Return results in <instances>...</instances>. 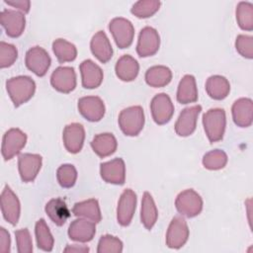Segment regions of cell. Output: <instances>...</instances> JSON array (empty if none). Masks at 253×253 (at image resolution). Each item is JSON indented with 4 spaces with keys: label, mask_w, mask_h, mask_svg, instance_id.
Wrapping results in <instances>:
<instances>
[{
    "label": "cell",
    "mask_w": 253,
    "mask_h": 253,
    "mask_svg": "<svg viewBox=\"0 0 253 253\" xmlns=\"http://www.w3.org/2000/svg\"><path fill=\"white\" fill-rule=\"evenodd\" d=\"M6 89L14 106L19 107L34 96L36 83L30 76L19 75L6 81Z\"/></svg>",
    "instance_id": "6da1fadb"
},
{
    "label": "cell",
    "mask_w": 253,
    "mask_h": 253,
    "mask_svg": "<svg viewBox=\"0 0 253 253\" xmlns=\"http://www.w3.org/2000/svg\"><path fill=\"white\" fill-rule=\"evenodd\" d=\"M203 125L211 143L221 140L226 126V116L224 110L220 108H213L207 111L203 116Z\"/></svg>",
    "instance_id": "7a4b0ae2"
},
{
    "label": "cell",
    "mask_w": 253,
    "mask_h": 253,
    "mask_svg": "<svg viewBox=\"0 0 253 253\" xmlns=\"http://www.w3.org/2000/svg\"><path fill=\"white\" fill-rule=\"evenodd\" d=\"M119 126L127 136L137 135L144 126V113L140 106H131L121 111L119 115Z\"/></svg>",
    "instance_id": "3957f363"
},
{
    "label": "cell",
    "mask_w": 253,
    "mask_h": 253,
    "mask_svg": "<svg viewBox=\"0 0 253 253\" xmlns=\"http://www.w3.org/2000/svg\"><path fill=\"white\" fill-rule=\"evenodd\" d=\"M175 207L179 213L186 217H194L203 210V199L193 189L181 192L175 201Z\"/></svg>",
    "instance_id": "277c9868"
},
{
    "label": "cell",
    "mask_w": 253,
    "mask_h": 253,
    "mask_svg": "<svg viewBox=\"0 0 253 253\" xmlns=\"http://www.w3.org/2000/svg\"><path fill=\"white\" fill-rule=\"evenodd\" d=\"M27 142V134L20 128L12 127L8 129L2 139L1 153L4 160H10L20 153Z\"/></svg>",
    "instance_id": "5b68a950"
},
{
    "label": "cell",
    "mask_w": 253,
    "mask_h": 253,
    "mask_svg": "<svg viewBox=\"0 0 253 253\" xmlns=\"http://www.w3.org/2000/svg\"><path fill=\"white\" fill-rule=\"evenodd\" d=\"M109 30L120 48H126L132 43L134 28L129 20L123 17L114 18L109 24Z\"/></svg>",
    "instance_id": "8992f818"
},
{
    "label": "cell",
    "mask_w": 253,
    "mask_h": 253,
    "mask_svg": "<svg viewBox=\"0 0 253 253\" xmlns=\"http://www.w3.org/2000/svg\"><path fill=\"white\" fill-rule=\"evenodd\" d=\"M189 227L181 216H174L166 232V245L171 249H179L184 246L189 238Z\"/></svg>",
    "instance_id": "52a82bcc"
},
{
    "label": "cell",
    "mask_w": 253,
    "mask_h": 253,
    "mask_svg": "<svg viewBox=\"0 0 253 253\" xmlns=\"http://www.w3.org/2000/svg\"><path fill=\"white\" fill-rule=\"evenodd\" d=\"M150 111L152 119L157 125H165L174 114V105L166 93H160L152 98Z\"/></svg>",
    "instance_id": "ba28073f"
},
{
    "label": "cell",
    "mask_w": 253,
    "mask_h": 253,
    "mask_svg": "<svg viewBox=\"0 0 253 253\" xmlns=\"http://www.w3.org/2000/svg\"><path fill=\"white\" fill-rule=\"evenodd\" d=\"M25 63L28 69L38 76H43L47 72L51 59L46 50L41 46L31 47L25 57Z\"/></svg>",
    "instance_id": "9c48e42d"
},
{
    "label": "cell",
    "mask_w": 253,
    "mask_h": 253,
    "mask_svg": "<svg viewBox=\"0 0 253 253\" xmlns=\"http://www.w3.org/2000/svg\"><path fill=\"white\" fill-rule=\"evenodd\" d=\"M160 46L158 32L149 26L141 29L136 44V52L140 57H147L155 54Z\"/></svg>",
    "instance_id": "30bf717a"
},
{
    "label": "cell",
    "mask_w": 253,
    "mask_h": 253,
    "mask_svg": "<svg viewBox=\"0 0 253 253\" xmlns=\"http://www.w3.org/2000/svg\"><path fill=\"white\" fill-rule=\"evenodd\" d=\"M1 211L3 217L12 225H16L20 218L21 205L16 194L6 185L1 193Z\"/></svg>",
    "instance_id": "8fae6325"
},
{
    "label": "cell",
    "mask_w": 253,
    "mask_h": 253,
    "mask_svg": "<svg viewBox=\"0 0 253 253\" xmlns=\"http://www.w3.org/2000/svg\"><path fill=\"white\" fill-rule=\"evenodd\" d=\"M0 22L6 34L11 38L20 37L26 26L24 13L12 9H4L1 12Z\"/></svg>",
    "instance_id": "7c38bea8"
},
{
    "label": "cell",
    "mask_w": 253,
    "mask_h": 253,
    "mask_svg": "<svg viewBox=\"0 0 253 253\" xmlns=\"http://www.w3.org/2000/svg\"><path fill=\"white\" fill-rule=\"evenodd\" d=\"M79 113L89 122H99L105 115V104L100 97L86 96L78 100Z\"/></svg>",
    "instance_id": "4fadbf2b"
},
{
    "label": "cell",
    "mask_w": 253,
    "mask_h": 253,
    "mask_svg": "<svg viewBox=\"0 0 253 253\" xmlns=\"http://www.w3.org/2000/svg\"><path fill=\"white\" fill-rule=\"evenodd\" d=\"M201 111L202 106L195 105L185 108L180 113L175 124V131L179 136H189L195 131Z\"/></svg>",
    "instance_id": "5bb4252c"
},
{
    "label": "cell",
    "mask_w": 253,
    "mask_h": 253,
    "mask_svg": "<svg viewBox=\"0 0 253 253\" xmlns=\"http://www.w3.org/2000/svg\"><path fill=\"white\" fill-rule=\"evenodd\" d=\"M51 86L61 93H69L76 87V73L73 67L59 66L50 76Z\"/></svg>",
    "instance_id": "9a60e30c"
},
{
    "label": "cell",
    "mask_w": 253,
    "mask_h": 253,
    "mask_svg": "<svg viewBox=\"0 0 253 253\" xmlns=\"http://www.w3.org/2000/svg\"><path fill=\"white\" fill-rule=\"evenodd\" d=\"M42 163V158L40 154L23 153L18 158L19 174L23 182H32L39 174Z\"/></svg>",
    "instance_id": "2e32d148"
},
{
    "label": "cell",
    "mask_w": 253,
    "mask_h": 253,
    "mask_svg": "<svg viewBox=\"0 0 253 253\" xmlns=\"http://www.w3.org/2000/svg\"><path fill=\"white\" fill-rule=\"evenodd\" d=\"M136 207V194L131 189H126L120 197L117 208V219L123 226H127L134 214Z\"/></svg>",
    "instance_id": "e0dca14e"
},
{
    "label": "cell",
    "mask_w": 253,
    "mask_h": 253,
    "mask_svg": "<svg viewBox=\"0 0 253 253\" xmlns=\"http://www.w3.org/2000/svg\"><path fill=\"white\" fill-rule=\"evenodd\" d=\"M62 139L66 150L70 153H78L84 143L85 129L79 123H72L67 125L62 133Z\"/></svg>",
    "instance_id": "ac0fdd59"
},
{
    "label": "cell",
    "mask_w": 253,
    "mask_h": 253,
    "mask_svg": "<svg viewBox=\"0 0 253 253\" xmlns=\"http://www.w3.org/2000/svg\"><path fill=\"white\" fill-rule=\"evenodd\" d=\"M100 174L102 179L111 184L123 185L126 181V165L122 158L101 163Z\"/></svg>",
    "instance_id": "d6986e66"
},
{
    "label": "cell",
    "mask_w": 253,
    "mask_h": 253,
    "mask_svg": "<svg viewBox=\"0 0 253 253\" xmlns=\"http://www.w3.org/2000/svg\"><path fill=\"white\" fill-rule=\"evenodd\" d=\"M96 233L94 221L79 217L73 220L68 227V236L71 240L78 242H89Z\"/></svg>",
    "instance_id": "ffe728a7"
},
{
    "label": "cell",
    "mask_w": 253,
    "mask_h": 253,
    "mask_svg": "<svg viewBox=\"0 0 253 253\" xmlns=\"http://www.w3.org/2000/svg\"><path fill=\"white\" fill-rule=\"evenodd\" d=\"M232 119L236 126L248 127L253 121V102L250 98H240L236 100L231 108Z\"/></svg>",
    "instance_id": "44dd1931"
},
{
    "label": "cell",
    "mask_w": 253,
    "mask_h": 253,
    "mask_svg": "<svg viewBox=\"0 0 253 253\" xmlns=\"http://www.w3.org/2000/svg\"><path fill=\"white\" fill-rule=\"evenodd\" d=\"M80 73L82 79V86L86 89H94L101 85L103 81V71L91 59H85L80 64Z\"/></svg>",
    "instance_id": "7402d4cb"
},
{
    "label": "cell",
    "mask_w": 253,
    "mask_h": 253,
    "mask_svg": "<svg viewBox=\"0 0 253 253\" xmlns=\"http://www.w3.org/2000/svg\"><path fill=\"white\" fill-rule=\"evenodd\" d=\"M90 48L94 56H96L102 63L108 62L113 56V47L107 35L103 31H99L93 36L90 42Z\"/></svg>",
    "instance_id": "603a6c76"
},
{
    "label": "cell",
    "mask_w": 253,
    "mask_h": 253,
    "mask_svg": "<svg viewBox=\"0 0 253 253\" xmlns=\"http://www.w3.org/2000/svg\"><path fill=\"white\" fill-rule=\"evenodd\" d=\"M115 71L119 79L128 82L134 80L139 71V64L131 55L125 54L121 56L115 66Z\"/></svg>",
    "instance_id": "cb8c5ba5"
},
{
    "label": "cell",
    "mask_w": 253,
    "mask_h": 253,
    "mask_svg": "<svg viewBox=\"0 0 253 253\" xmlns=\"http://www.w3.org/2000/svg\"><path fill=\"white\" fill-rule=\"evenodd\" d=\"M72 212L77 217H82L94 221L95 223L100 222L102 219L101 210L99 203L96 199H89L74 204Z\"/></svg>",
    "instance_id": "d4e9b609"
},
{
    "label": "cell",
    "mask_w": 253,
    "mask_h": 253,
    "mask_svg": "<svg viewBox=\"0 0 253 253\" xmlns=\"http://www.w3.org/2000/svg\"><path fill=\"white\" fill-rule=\"evenodd\" d=\"M117 146V139L115 135L110 132L96 134L91 141L92 149L98 156L102 158L113 154L116 151Z\"/></svg>",
    "instance_id": "484cf974"
},
{
    "label": "cell",
    "mask_w": 253,
    "mask_h": 253,
    "mask_svg": "<svg viewBox=\"0 0 253 253\" xmlns=\"http://www.w3.org/2000/svg\"><path fill=\"white\" fill-rule=\"evenodd\" d=\"M44 210L51 221L57 226L63 225L70 216V211L65 201L60 198L49 200L46 203Z\"/></svg>",
    "instance_id": "4316f807"
},
{
    "label": "cell",
    "mask_w": 253,
    "mask_h": 253,
    "mask_svg": "<svg viewBox=\"0 0 253 253\" xmlns=\"http://www.w3.org/2000/svg\"><path fill=\"white\" fill-rule=\"evenodd\" d=\"M176 98L180 104L194 103L198 100V89L193 75L187 74L180 80Z\"/></svg>",
    "instance_id": "83f0119b"
},
{
    "label": "cell",
    "mask_w": 253,
    "mask_h": 253,
    "mask_svg": "<svg viewBox=\"0 0 253 253\" xmlns=\"http://www.w3.org/2000/svg\"><path fill=\"white\" fill-rule=\"evenodd\" d=\"M206 91L213 100H223L230 91L228 80L221 75H211L207 79Z\"/></svg>",
    "instance_id": "f1b7e54d"
},
{
    "label": "cell",
    "mask_w": 253,
    "mask_h": 253,
    "mask_svg": "<svg viewBox=\"0 0 253 253\" xmlns=\"http://www.w3.org/2000/svg\"><path fill=\"white\" fill-rule=\"evenodd\" d=\"M144 78L149 86L160 88L170 83L172 79V71L167 66L154 65L146 70Z\"/></svg>",
    "instance_id": "f546056e"
},
{
    "label": "cell",
    "mask_w": 253,
    "mask_h": 253,
    "mask_svg": "<svg viewBox=\"0 0 253 253\" xmlns=\"http://www.w3.org/2000/svg\"><path fill=\"white\" fill-rule=\"evenodd\" d=\"M158 217V211L152 196L148 192H144L142 201H141V209H140V220L144 227L150 230Z\"/></svg>",
    "instance_id": "4dcf8cb0"
},
{
    "label": "cell",
    "mask_w": 253,
    "mask_h": 253,
    "mask_svg": "<svg viewBox=\"0 0 253 253\" xmlns=\"http://www.w3.org/2000/svg\"><path fill=\"white\" fill-rule=\"evenodd\" d=\"M52 50L60 63L73 61L77 56L76 46L64 39H57L52 42Z\"/></svg>",
    "instance_id": "1f68e13d"
},
{
    "label": "cell",
    "mask_w": 253,
    "mask_h": 253,
    "mask_svg": "<svg viewBox=\"0 0 253 253\" xmlns=\"http://www.w3.org/2000/svg\"><path fill=\"white\" fill-rule=\"evenodd\" d=\"M35 233L38 247L46 252L51 251L53 248L54 239L43 218H41L37 221Z\"/></svg>",
    "instance_id": "d6a6232c"
},
{
    "label": "cell",
    "mask_w": 253,
    "mask_h": 253,
    "mask_svg": "<svg viewBox=\"0 0 253 253\" xmlns=\"http://www.w3.org/2000/svg\"><path fill=\"white\" fill-rule=\"evenodd\" d=\"M236 20L238 26L244 31L253 30V5L250 2H239L236 7Z\"/></svg>",
    "instance_id": "836d02e7"
},
{
    "label": "cell",
    "mask_w": 253,
    "mask_h": 253,
    "mask_svg": "<svg viewBox=\"0 0 253 253\" xmlns=\"http://www.w3.org/2000/svg\"><path fill=\"white\" fill-rule=\"evenodd\" d=\"M227 163V155L221 149H213L207 152L203 157V165L209 170L222 169Z\"/></svg>",
    "instance_id": "e575fe53"
},
{
    "label": "cell",
    "mask_w": 253,
    "mask_h": 253,
    "mask_svg": "<svg viewBox=\"0 0 253 253\" xmlns=\"http://www.w3.org/2000/svg\"><path fill=\"white\" fill-rule=\"evenodd\" d=\"M160 5L157 0H139L132 5L130 12L137 18H148L159 10Z\"/></svg>",
    "instance_id": "d590c367"
},
{
    "label": "cell",
    "mask_w": 253,
    "mask_h": 253,
    "mask_svg": "<svg viewBox=\"0 0 253 253\" xmlns=\"http://www.w3.org/2000/svg\"><path fill=\"white\" fill-rule=\"evenodd\" d=\"M56 178L63 188H71L77 179V170L72 164H63L56 171Z\"/></svg>",
    "instance_id": "8d00e7d4"
},
{
    "label": "cell",
    "mask_w": 253,
    "mask_h": 253,
    "mask_svg": "<svg viewBox=\"0 0 253 253\" xmlns=\"http://www.w3.org/2000/svg\"><path fill=\"white\" fill-rule=\"evenodd\" d=\"M123 251V242L116 236L106 234L101 236L98 242V253H121Z\"/></svg>",
    "instance_id": "74e56055"
},
{
    "label": "cell",
    "mask_w": 253,
    "mask_h": 253,
    "mask_svg": "<svg viewBox=\"0 0 253 253\" xmlns=\"http://www.w3.org/2000/svg\"><path fill=\"white\" fill-rule=\"evenodd\" d=\"M18 57V50L14 44L0 42V67L6 68L11 66Z\"/></svg>",
    "instance_id": "f35d334b"
},
{
    "label": "cell",
    "mask_w": 253,
    "mask_h": 253,
    "mask_svg": "<svg viewBox=\"0 0 253 253\" xmlns=\"http://www.w3.org/2000/svg\"><path fill=\"white\" fill-rule=\"evenodd\" d=\"M17 250L19 253H31L33 251V241L28 228H21L15 231Z\"/></svg>",
    "instance_id": "ab89813d"
},
{
    "label": "cell",
    "mask_w": 253,
    "mask_h": 253,
    "mask_svg": "<svg viewBox=\"0 0 253 253\" xmlns=\"http://www.w3.org/2000/svg\"><path fill=\"white\" fill-rule=\"evenodd\" d=\"M237 52L245 58H253V38L246 35H238L235 41Z\"/></svg>",
    "instance_id": "60d3db41"
},
{
    "label": "cell",
    "mask_w": 253,
    "mask_h": 253,
    "mask_svg": "<svg viewBox=\"0 0 253 253\" xmlns=\"http://www.w3.org/2000/svg\"><path fill=\"white\" fill-rule=\"evenodd\" d=\"M11 248V238L9 232L4 228H0V251L2 253L10 252Z\"/></svg>",
    "instance_id": "b9f144b4"
},
{
    "label": "cell",
    "mask_w": 253,
    "mask_h": 253,
    "mask_svg": "<svg viewBox=\"0 0 253 253\" xmlns=\"http://www.w3.org/2000/svg\"><path fill=\"white\" fill-rule=\"evenodd\" d=\"M4 2L10 6H13L17 9H19L22 13H28L30 11V6H31V2L29 0H14V1H10V0H4Z\"/></svg>",
    "instance_id": "7bdbcfd3"
},
{
    "label": "cell",
    "mask_w": 253,
    "mask_h": 253,
    "mask_svg": "<svg viewBox=\"0 0 253 253\" xmlns=\"http://www.w3.org/2000/svg\"><path fill=\"white\" fill-rule=\"evenodd\" d=\"M64 252H76V253H86L89 252V247L85 245H68L64 249Z\"/></svg>",
    "instance_id": "ee69618b"
}]
</instances>
